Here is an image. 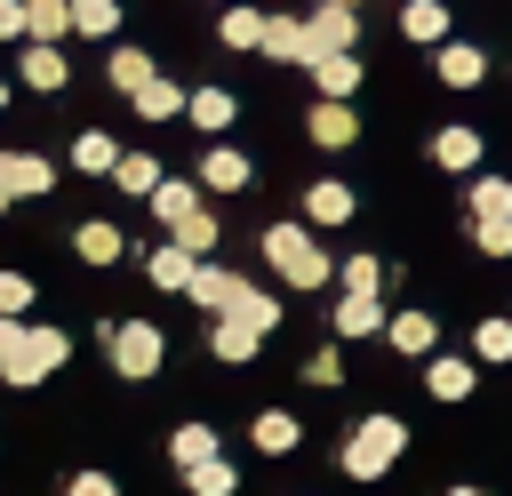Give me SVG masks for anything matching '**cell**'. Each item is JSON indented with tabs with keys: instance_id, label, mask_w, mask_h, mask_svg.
<instances>
[{
	"instance_id": "6da1fadb",
	"label": "cell",
	"mask_w": 512,
	"mask_h": 496,
	"mask_svg": "<svg viewBox=\"0 0 512 496\" xmlns=\"http://www.w3.org/2000/svg\"><path fill=\"white\" fill-rule=\"evenodd\" d=\"M64 360H72V336H64V328L0 312V384H8V392H32V384H48Z\"/></svg>"
},
{
	"instance_id": "7a4b0ae2",
	"label": "cell",
	"mask_w": 512,
	"mask_h": 496,
	"mask_svg": "<svg viewBox=\"0 0 512 496\" xmlns=\"http://www.w3.org/2000/svg\"><path fill=\"white\" fill-rule=\"evenodd\" d=\"M264 264H272L288 288H328V280H336L328 248H320L304 224H264Z\"/></svg>"
},
{
	"instance_id": "3957f363",
	"label": "cell",
	"mask_w": 512,
	"mask_h": 496,
	"mask_svg": "<svg viewBox=\"0 0 512 496\" xmlns=\"http://www.w3.org/2000/svg\"><path fill=\"white\" fill-rule=\"evenodd\" d=\"M96 336H104V352H112V376H128V384H152L160 360H168V336H160L152 320H104Z\"/></svg>"
},
{
	"instance_id": "277c9868",
	"label": "cell",
	"mask_w": 512,
	"mask_h": 496,
	"mask_svg": "<svg viewBox=\"0 0 512 496\" xmlns=\"http://www.w3.org/2000/svg\"><path fill=\"white\" fill-rule=\"evenodd\" d=\"M400 448H408V424H400V416H360V424L344 432V472H352V480H384V472L400 464Z\"/></svg>"
},
{
	"instance_id": "5b68a950",
	"label": "cell",
	"mask_w": 512,
	"mask_h": 496,
	"mask_svg": "<svg viewBox=\"0 0 512 496\" xmlns=\"http://www.w3.org/2000/svg\"><path fill=\"white\" fill-rule=\"evenodd\" d=\"M16 88H32V96H64V88H72V56H64V40H16Z\"/></svg>"
},
{
	"instance_id": "8992f818",
	"label": "cell",
	"mask_w": 512,
	"mask_h": 496,
	"mask_svg": "<svg viewBox=\"0 0 512 496\" xmlns=\"http://www.w3.org/2000/svg\"><path fill=\"white\" fill-rule=\"evenodd\" d=\"M248 288H256V280H240L232 264L200 256V272H192V288H184V296H192V304H200V312L216 320V312H240V304H248Z\"/></svg>"
},
{
	"instance_id": "52a82bcc",
	"label": "cell",
	"mask_w": 512,
	"mask_h": 496,
	"mask_svg": "<svg viewBox=\"0 0 512 496\" xmlns=\"http://www.w3.org/2000/svg\"><path fill=\"white\" fill-rule=\"evenodd\" d=\"M0 176H8L16 200H48V192H56V160L32 152V144H0Z\"/></svg>"
},
{
	"instance_id": "ba28073f",
	"label": "cell",
	"mask_w": 512,
	"mask_h": 496,
	"mask_svg": "<svg viewBox=\"0 0 512 496\" xmlns=\"http://www.w3.org/2000/svg\"><path fill=\"white\" fill-rule=\"evenodd\" d=\"M192 176H200V192H248V184H256V160H248V152H232V144L216 136V144L192 160Z\"/></svg>"
},
{
	"instance_id": "9c48e42d",
	"label": "cell",
	"mask_w": 512,
	"mask_h": 496,
	"mask_svg": "<svg viewBox=\"0 0 512 496\" xmlns=\"http://www.w3.org/2000/svg\"><path fill=\"white\" fill-rule=\"evenodd\" d=\"M72 256H80L88 272H104V264L128 256V232H120L112 216H80V224H72Z\"/></svg>"
},
{
	"instance_id": "30bf717a",
	"label": "cell",
	"mask_w": 512,
	"mask_h": 496,
	"mask_svg": "<svg viewBox=\"0 0 512 496\" xmlns=\"http://www.w3.org/2000/svg\"><path fill=\"white\" fill-rule=\"evenodd\" d=\"M192 272H200V256H192L184 240H168V232H160V248H144V280H152L160 296H184Z\"/></svg>"
},
{
	"instance_id": "8fae6325",
	"label": "cell",
	"mask_w": 512,
	"mask_h": 496,
	"mask_svg": "<svg viewBox=\"0 0 512 496\" xmlns=\"http://www.w3.org/2000/svg\"><path fill=\"white\" fill-rule=\"evenodd\" d=\"M304 136H312L320 152H344V144L360 136V112H352V96H320V104H312V120H304Z\"/></svg>"
},
{
	"instance_id": "7c38bea8",
	"label": "cell",
	"mask_w": 512,
	"mask_h": 496,
	"mask_svg": "<svg viewBox=\"0 0 512 496\" xmlns=\"http://www.w3.org/2000/svg\"><path fill=\"white\" fill-rule=\"evenodd\" d=\"M144 208H152V224H160V232H176L192 208H208V192H200V176H160V192H152Z\"/></svg>"
},
{
	"instance_id": "4fadbf2b",
	"label": "cell",
	"mask_w": 512,
	"mask_h": 496,
	"mask_svg": "<svg viewBox=\"0 0 512 496\" xmlns=\"http://www.w3.org/2000/svg\"><path fill=\"white\" fill-rule=\"evenodd\" d=\"M208 352H216L224 368H240V360H256V352H264V328H256V320L216 312V320H208Z\"/></svg>"
},
{
	"instance_id": "5bb4252c",
	"label": "cell",
	"mask_w": 512,
	"mask_h": 496,
	"mask_svg": "<svg viewBox=\"0 0 512 496\" xmlns=\"http://www.w3.org/2000/svg\"><path fill=\"white\" fill-rule=\"evenodd\" d=\"M264 56H280V64H312V56H320L312 16H272V24H264Z\"/></svg>"
},
{
	"instance_id": "9a60e30c",
	"label": "cell",
	"mask_w": 512,
	"mask_h": 496,
	"mask_svg": "<svg viewBox=\"0 0 512 496\" xmlns=\"http://www.w3.org/2000/svg\"><path fill=\"white\" fill-rule=\"evenodd\" d=\"M184 104H192V88H176L168 72H152V80L128 96V112H136V120H152V128H160V120H184Z\"/></svg>"
},
{
	"instance_id": "2e32d148",
	"label": "cell",
	"mask_w": 512,
	"mask_h": 496,
	"mask_svg": "<svg viewBox=\"0 0 512 496\" xmlns=\"http://www.w3.org/2000/svg\"><path fill=\"white\" fill-rule=\"evenodd\" d=\"M64 168H80V176H112V168H120V136H112V128H80L72 152H64Z\"/></svg>"
},
{
	"instance_id": "e0dca14e",
	"label": "cell",
	"mask_w": 512,
	"mask_h": 496,
	"mask_svg": "<svg viewBox=\"0 0 512 496\" xmlns=\"http://www.w3.org/2000/svg\"><path fill=\"white\" fill-rule=\"evenodd\" d=\"M184 120H192L200 136H224V128L240 120V96H232V88H192V104H184Z\"/></svg>"
},
{
	"instance_id": "ac0fdd59",
	"label": "cell",
	"mask_w": 512,
	"mask_h": 496,
	"mask_svg": "<svg viewBox=\"0 0 512 496\" xmlns=\"http://www.w3.org/2000/svg\"><path fill=\"white\" fill-rule=\"evenodd\" d=\"M160 176H168V168H160V152H120V168H112L104 184H112V192H128V200H152V192H160Z\"/></svg>"
},
{
	"instance_id": "d6986e66",
	"label": "cell",
	"mask_w": 512,
	"mask_h": 496,
	"mask_svg": "<svg viewBox=\"0 0 512 496\" xmlns=\"http://www.w3.org/2000/svg\"><path fill=\"white\" fill-rule=\"evenodd\" d=\"M248 440H256V456H296V440H304V424H296L288 408H256V424H248Z\"/></svg>"
},
{
	"instance_id": "ffe728a7",
	"label": "cell",
	"mask_w": 512,
	"mask_h": 496,
	"mask_svg": "<svg viewBox=\"0 0 512 496\" xmlns=\"http://www.w3.org/2000/svg\"><path fill=\"white\" fill-rule=\"evenodd\" d=\"M304 72H312L320 96H352V88H360V56H352V48H328V56H312Z\"/></svg>"
},
{
	"instance_id": "44dd1931",
	"label": "cell",
	"mask_w": 512,
	"mask_h": 496,
	"mask_svg": "<svg viewBox=\"0 0 512 496\" xmlns=\"http://www.w3.org/2000/svg\"><path fill=\"white\" fill-rule=\"evenodd\" d=\"M208 456H224L216 424H176V432H168V464H176V472H192V464H208Z\"/></svg>"
},
{
	"instance_id": "7402d4cb",
	"label": "cell",
	"mask_w": 512,
	"mask_h": 496,
	"mask_svg": "<svg viewBox=\"0 0 512 496\" xmlns=\"http://www.w3.org/2000/svg\"><path fill=\"white\" fill-rule=\"evenodd\" d=\"M312 40H320V56H328V48H352V40H360V8L320 0V8H312Z\"/></svg>"
},
{
	"instance_id": "603a6c76",
	"label": "cell",
	"mask_w": 512,
	"mask_h": 496,
	"mask_svg": "<svg viewBox=\"0 0 512 496\" xmlns=\"http://www.w3.org/2000/svg\"><path fill=\"white\" fill-rule=\"evenodd\" d=\"M304 224H352V184L320 176V184L304 192Z\"/></svg>"
},
{
	"instance_id": "cb8c5ba5",
	"label": "cell",
	"mask_w": 512,
	"mask_h": 496,
	"mask_svg": "<svg viewBox=\"0 0 512 496\" xmlns=\"http://www.w3.org/2000/svg\"><path fill=\"white\" fill-rule=\"evenodd\" d=\"M384 320H392V312H384L376 296H352V288L336 296V336H384Z\"/></svg>"
},
{
	"instance_id": "d4e9b609",
	"label": "cell",
	"mask_w": 512,
	"mask_h": 496,
	"mask_svg": "<svg viewBox=\"0 0 512 496\" xmlns=\"http://www.w3.org/2000/svg\"><path fill=\"white\" fill-rule=\"evenodd\" d=\"M384 344L416 360V352H432V344H440V328H432V312H392V320H384Z\"/></svg>"
},
{
	"instance_id": "484cf974",
	"label": "cell",
	"mask_w": 512,
	"mask_h": 496,
	"mask_svg": "<svg viewBox=\"0 0 512 496\" xmlns=\"http://www.w3.org/2000/svg\"><path fill=\"white\" fill-rule=\"evenodd\" d=\"M152 72H160V64H152V56H144V48H136V40H128V48H112V56H104V80H112V88H120V96H136V88H144V80H152Z\"/></svg>"
},
{
	"instance_id": "4316f807",
	"label": "cell",
	"mask_w": 512,
	"mask_h": 496,
	"mask_svg": "<svg viewBox=\"0 0 512 496\" xmlns=\"http://www.w3.org/2000/svg\"><path fill=\"white\" fill-rule=\"evenodd\" d=\"M264 24H272V16H256L248 0H232L224 24H216V40H224V48H264Z\"/></svg>"
},
{
	"instance_id": "83f0119b",
	"label": "cell",
	"mask_w": 512,
	"mask_h": 496,
	"mask_svg": "<svg viewBox=\"0 0 512 496\" xmlns=\"http://www.w3.org/2000/svg\"><path fill=\"white\" fill-rule=\"evenodd\" d=\"M480 72H488V56H480L472 40H448V48H440V80H448V88H480Z\"/></svg>"
},
{
	"instance_id": "f1b7e54d",
	"label": "cell",
	"mask_w": 512,
	"mask_h": 496,
	"mask_svg": "<svg viewBox=\"0 0 512 496\" xmlns=\"http://www.w3.org/2000/svg\"><path fill=\"white\" fill-rule=\"evenodd\" d=\"M432 160L440 168H480V128H440L432 136Z\"/></svg>"
},
{
	"instance_id": "f546056e",
	"label": "cell",
	"mask_w": 512,
	"mask_h": 496,
	"mask_svg": "<svg viewBox=\"0 0 512 496\" xmlns=\"http://www.w3.org/2000/svg\"><path fill=\"white\" fill-rule=\"evenodd\" d=\"M72 32L80 40H112L120 32V0H72Z\"/></svg>"
},
{
	"instance_id": "4dcf8cb0",
	"label": "cell",
	"mask_w": 512,
	"mask_h": 496,
	"mask_svg": "<svg viewBox=\"0 0 512 496\" xmlns=\"http://www.w3.org/2000/svg\"><path fill=\"white\" fill-rule=\"evenodd\" d=\"M168 240H184L192 256H216V240H224V224H216V208H192V216H184V224H176Z\"/></svg>"
},
{
	"instance_id": "1f68e13d",
	"label": "cell",
	"mask_w": 512,
	"mask_h": 496,
	"mask_svg": "<svg viewBox=\"0 0 512 496\" xmlns=\"http://www.w3.org/2000/svg\"><path fill=\"white\" fill-rule=\"evenodd\" d=\"M400 32H408V40H448V8H440V0H408V8H400Z\"/></svg>"
},
{
	"instance_id": "d6a6232c",
	"label": "cell",
	"mask_w": 512,
	"mask_h": 496,
	"mask_svg": "<svg viewBox=\"0 0 512 496\" xmlns=\"http://www.w3.org/2000/svg\"><path fill=\"white\" fill-rule=\"evenodd\" d=\"M184 488H192V496H232V488H240V472H232V456H208V464H192V472H184Z\"/></svg>"
},
{
	"instance_id": "836d02e7",
	"label": "cell",
	"mask_w": 512,
	"mask_h": 496,
	"mask_svg": "<svg viewBox=\"0 0 512 496\" xmlns=\"http://www.w3.org/2000/svg\"><path fill=\"white\" fill-rule=\"evenodd\" d=\"M424 384H432V400H464L472 392V360H432Z\"/></svg>"
},
{
	"instance_id": "e575fe53",
	"label": "cell",
	"mask_w": 512,
	"mask_h": 496,
	"mask_svg": "<svg viewBox=\"0 0 512 496\" xmlns=\"http://www.w3.org/2000/svg\"><path fill=\"white\" fill-rule=\"evenodd\" d=\"M24 16H32V40H64L72 32V0H24Z\"/></svg>"
},
{
	"instance_id": "d590c367",
	"label": "cell",
	"mask_w": 512,
	"mask_h": 496,
	"mask_svg": "<svg viewBox=\"0 0 512 496\" xmlns=\"http://www.w3.org/2000/svg\"><path fill=\"white\" fill-rule=\"evenodd\" d=\"M488 216H512V184L504 176H480L472 184V224H488Z\"/></svg>"
},
{
	"instance_id": "8d00e7d4",
	"label": "cell",
	"mask_w": 512,
	"mask_h": 496,
	"mask_svg": "<svg viewBox=\"0 0 512 496\" xmlns=\"http://www.w3.org/2000/svg\"><path fill=\"white\" fill-rule=\"evenodd\" d=\"M336 280H344L352 296H376V288H384V264H376V256H344V264H336Z\"/></svg>"
},
{
	"instance_id": "74e56055",
	"label": "cell",
	"mask_w": 512,
	"mask_h": 496,
	"mask_svg": "<svg viewBox=\"0 0 512 496\" xmlns=\"http://www.w3.org/2000/svg\"><path fill=\"white\" fill-rule=\"evenodd\" d=\"M32 296H40V288H32V272L0 264V312H16V320H24V312H32Z\"/></svg>"
},
{
	"instance_id": "f35d334b",
	"label": "cell",
	"mask_w": 512,
	"mask_h": 496,
	"mask_svg": "<svg viewBox=\"0 0 512 496\" xmlns=\"http://www.w3.org/2000/svg\"><path fill=\"white\" fill-rule=\"evenodd\" d=\"M472 360H512V320H480V336H472Z\"/></svg>"
},
{
	"instance_id": "ab89813d",
	"label": "cell",
	"mask_w": 512,
	"mask_h": 496,
	"mask_svg": "<svg viewBox=\"0 0 512 496\" xmlns=\"http://www.w3.org/2000/svg\"><path fill=\"white\" fill-rule=\"evenodd\" d=\"M472 240H480V256H512V216H488V224H472Z\"/></svg>"
},
{
	"instance_id": "60d3db41",
	"label": "cell",
	"mask_w": 512,
	"mask_h": 496,
	"mask_svg": "<svg viewBox=\"0 0 512 496\" xmlns=\"http://www.w3.org/2000/svg\"><path fill=\"white\" fill-rule=\"evenodd\" d=\"M64 496H120V480H112V472H96V464H80V472L64 480Z\"/></svg>"
},
{
	"instance_id": "b9f144b4",
	"label": "cell",
	"mask_w": 512,
	"mask_h": 496,
	"mask_svg": "<svg viewBox=\"0 0 512 496\" xmlns=\"http://www.w3.org/2000/svg\"><path fill=\"white\" fill-rule=\"evenodd\" d=\"M0 40H32V16H24V0H0Z\"/></svg>"
},
{
	"instance_id": "7bdbcfd3",
	"label": "cell",
	"mask_w": 512,
	"mask_h": 496,
	"mask_svg": "<svg viewBox=\"0 0 512 496\" xmlns=\"http://www.w3.org/2000/svg\"><path fill=\"white\" fill-rule=\"evenodd\" d=\"M336 376H344L336 352H312V360H304V384H336Z\"/></svg>"
},
{
	"instance_id": "ee69618b",
	"label": "cell",
	"mask_w": 512,
	"mask_h": 496,
	"mask_svg": "<svg viewBox=\"0 0 512 496\" xmlns=\"http://www.w3.org/2000/svg\"><path fill=\"white\" fill-rule=\"evenodd\" d=\"M8 104H16V80H8V72H0V112H8Z\"/></svg>"
},
{
	"instance_id": "f6af8a7d",
	"label": "cell",
	"mask_w": 512,
	"mask_h": 496,
	"mask_svg": "<svg viewBox=\"0 0 512 496\" xmlns=\"http://www.w3.org/2000/svg\"><path fill=\"white\" fill-rule=\"evenodd\" d=\"M8 208H16V192H8V176H0V216H8Z\"/></svg>"
},
{
	"instance_id": "bcb514c9",
	"label": "cell",
	"mask_w": 512,
	"mask_h": 496,
	"mask_svg": "<svg viewBox=\"0 0 512 496\" xmlns=\"http://www.w3.org/2000/svg\"><path fill=\"white\" fill-rule=\"evenodd\" d=\"M448 496H488V488H448Z\"/></svg>"
},
{
	"instance_id": "7dc6e473",
	"label": "cell",
	"mask_w": 512,
	"mask_h": 496,
	"mask_svg": "<svg viewBox=\"0 0 512 496\" xmlns=\"http://www.w3.org/2000/svg\"><path fill=\"white\" fill-rule=\"evenodd\" d=\"M336 8H360V0H336Z\"/></svg>"
},
{
	"instance_id": "c3c4849f",
	"label": "cell",
	"mask_w": 512,
	"mask_h": 496,
	"mask_svg": "<svg viewBox=\"0 0 512 496\" xmlns=\"http://www.w3.org/2000/svg\"><path fill=\"white\" fill-rule=\"evenodd\" d=\"M216 8H232V0H216Z\"/></svg>"
},
{
	"instance_id": "681fc988",
	"label": "cell",
	"mask_w": 512,
	"mask_h": 496,
	"mask_svg": "<svg viewBox=\"0 0 512 496\" xmlns=\"http://www.w3.org/2000/svg\"><path fill=\"white\" fill-rule=\"evenodd\" d=\"M0 392H8V384H0Z\"/></svg>"
}]
</instances>
